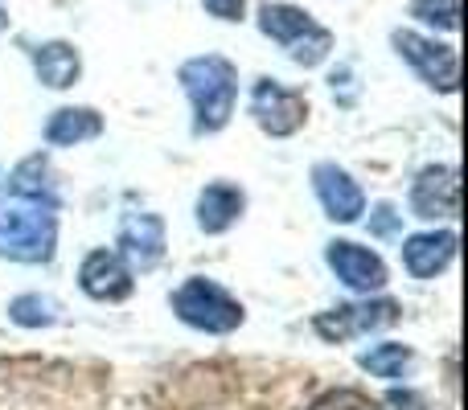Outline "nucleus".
Returning <instances> with one entry per match:
<instances>
[{"instance_id":"f3484780","label":"nucleus","mask_w":468,"mask_h":410,"mask_svg":"<svg viewBox=\"0 0 468 410\" xmlns=\"http://www.w3.org/2000/svg\"><path fill=\"white\" fill-rule=\"evenodd\" d=\"M8 194L25 197V202H37V205H46V209H54L58 205V194H54V181H49L46 156H25V161L13 169V177H8Z\"/></svg>"},{"instance_id":"f257e3e1","label":"nucleus","mask_w":468,"mask_h":410,"mask_svg":"<svg viewBox=\"0 0 468 410\" xmlns=\"http://www.w3.org/2000/svg\"><path fill=\"white\" fill-rule=\"evenodd\" d=\"M181 87H186L189 103H194V131L197 136H214L230 123L234 99H239V70L230 58L222 54H202L181 62L177 70Z\"/></svg>"},{"instance_id":"dca6fc26","label":"nucleus","mask_w":468,"mask_h":410,"mask_svg":"<svg viewBox=\"0 0 468 410\" xmlns=\"http://www.w3.org/2000/svg\"><path fill=\"white\" fill-rule=\"evenodd\" d=\"M95 136H103V115L95 107H58L46 123V140L54 148H70Z\"/></svg>"},{"instance_id":"aec40b11","label":"nucleus","mask_w":468,"mask_h":410,"mask_svg":"<svg viewBox=\"0 0 468 410\" xmlns=\"http://www.w3.org/2000/svg\"><path fill=\"white\" fill-rule=\"evenodd\" d=\"M411 16L423 25L456 33L461 29V0H411Z\"/></svg>"},{"instance_id":"2eb2a0df","label":"nucleus","mask_w":468,"mask_h":410,"mask_svg":"<svg viewBox=\"0 0 468 410\" xmlns=\"http://www.w3.org/2000/svg\"><path fill=\"white\" fill-rule=\"evenodd\" d=\"M242 209H247L242 189L230 185V181H214V185H206L202 197H197V226H202L206 234H222L239 222Z\"/></svg>"},{"instance_id":"9d476101","label":"nucleus","mask_w":468,"mask_h":410,"mask_svg":"<svg viewBox=\"0 0 468 410\" xmlns=\"http://www.w3.org/2000/svg\"><path fill=\"white\" fill-rule=\"evenodd\" d=\"M313 189H316V197H321L324 214H329L333 222H357V217L366 214L362 185H357V181L349 177L341 164H333V161L316 164V169H313Z\"/></svg>"},{"instance_id":"1a4fd4ad","label":"nucleus","mask_w":468,"mask_h":410,"mask_svg":"<svg viewBox=\"0 0 468 410\" xmlns=\"http://www.w3.org/2000/svg\"><path fill=\"white\" fill-rule=\"evenodd\" d=\"M128 271H153L165 258V222L161 214H128L120 222V250Z\"/></svg>"},{"instance_id":"412c9836","label":"nucleus","mask_w":468,"mask_h":410,"mask_svg":"<svg viewBox=\"0 0 468 410\" xmlns=\"http://www.w3.org/2000/svg\"><path fill=\"white\" fill-rule=\"evenodd\" d=\"M313 410H382L374 398H366L362 390H329L313 403Z\"/></svg>"},{"instance_id":"ddd939ff","label":"nucleus","mask_w":468,"mask_h":410,"mask_svg":"<svg viewBox=\"0 0 468 410\" xmlns=\"http://www.w3.org/2000/svg\"><path fill=\"white\" fill-rule=\"evenodd\" d=\"M452 258H456V230L411 234V238L403 242V267L415 279H436Z\"/></svg>"},{"instance_id":"f03ea898","label":"nucleus","mask_w":468,"mask_h":410,"mask_svg":"<svg viewBox=\"0 0 468 410\" xmlns=\"http://www.w3.org/2000/svg\"><path fill=\"white\" fill-rule=\"evenodd\" d=\"M58 250V217L54 209L25 202V197H0V255L13 263H49Z\"/></svg>"},{"instance_id":"7ed1b4c3","label":"nucleus","mask_w":468,"mask_h":410,"mask_svg":"<svg viewBox=\"0 0 468 410\" xmlns=\"http://www.w3.org/2000/svg\"><path fill=\"white\" fill-rule=\"evenodd\" d=\"M259 29L271 41H280L292 62L304 66V70L321 66L324 58L333 54V33L324 29V25H316L313 13H304V8H296V5H283V0H267V5L259 8Z\"/></svg>"},{"instance_id":"a211bd4d","label":"nucleus","mask_w":468,"mask_h":410,"mask_svg":"<svg viewBox=\"0 0 468 410\" xmlns=\"http://www.w3.org/2000/svg\"><path fill=\"white\" fill-rule=\"evenodd\" d=\"M362 362V370L366 373H374V378H403L407 370H411V362H415V353L407 345H399V341H390V345H374L370 353H362L357 357Z\"/></svg>"},{"instance_id":"b1692460","label":"nucleus","mask_w":468,"mask_h":410,"mask_svg":"<svg viewBox=\"0 0 468 410\" xmlns=\"http://www.w3.org/2000/svg\"><path fill=\"white\" fill-rule=\"evenodd\" d=\"M390 403H395L399 410H423V403L415 394H407V390H395V394H390Z\"/></svg>"},{"instance_id":"4468645a","label":"nucleus","mask_w":468,"mask_h":410,"mask_svg":"<svg viewBox=\"0 0 468 410\" xmlns=\"http://www.w3.org/2000/svg\"><path fill=\"white\" fill-rule=\"evenodd\" d=\"M29 62H33V70H37V79L54 90L74 87L82 74V58L70 41H41V46L29 49Z\"/></svg>"},{"instance_id":"20e7f679","label":"nucleus","mask_w":468,"mask_h":410,"mask_svg":"<svg viewBox=\"0 0 468 410\" xmlns=\"http://www.w3.org/2000/svg\"><path fill=\"white\" fill-rule=\"evenodd\" d=\"M173 312H177L189 329H202V332H234L247 321L239 300H234L227 288H218L214 279H202V275L186 279L173 291Z\"/></svg>"},{"instance_id":"9b49d317","label":"nucleus","mask_w":468,"mask_h":410,"mask_svg":"<svg viewBox=\"0 0 468 410\" xmlns=\"http://www.w3.org/2000/svg\"><path fill=\"white\" fill-rule=\"evenodd\" d=\"M324 258H329V267L337 271V279L346 283V288L366 291V296H370V291H382V288H387V263H382L374 250L357 247V242H346V238L329 242Z\"/></svg>"},{"instance_id":"5701e85b","label":"nucleus","mask_w":468,"mask_h":410,"mask_svg":"<svg viewBox=\"0 0 468 410\" xmlns=\"http://www.w3.org/2000/svg\"><path fill=\"white\" fill-rule=\"evenodd\" d=\"M206 8H210V16H218V21H242V5L247 0H202Z\"/></svg>"},{"instance_id":"423d86ee","label":"nucleus","mask_w":468,"mask_h":410,"mask_svg":"<svg viewBox=\"0 0 468 410\" xmlns=\"http://www.w3.org/2000/svg\"><path fill=\"white\" fill-rule=\"evenodd\" d=\"M250 115L267 136H296L308 120V99L275 79H259L250 87Z\"/></svg>"},{"instance_id":"6ab92c4d","label":"nucleus","mask_w":468,"mask_h":410,"mask_svg":"<svg viewBox=\"0 0 468 410\" xmlns=\"http://www.w3.org/2000/svg\"><path fill=\"white\" fill-rule=\"evenodd\" d=\"M8 316L16 324H25V329H46V324L58 321V304L49 296H16L8 304Z\"/></svg>"},{"instance_id":"4be33fe9","label":"nucleus","mask_w":468,"mask_h":410,"mask_svg":"<svg viewBox=\"0 0 468 410\" xmlns=\"http://www.w3.org/2000/svg\"><path fill=\"white\" fill-rule=\"evenodd\" d=\"M399 226H403V214H395V205H390V202L374 205V214H370V230L378 234V238H395Z\"/></svg>"},{"instance_id":"f8f14e48","label":"nucleus","mask_w":468,"mask_h":410,"mask_svg":"<svg viewBox=\"0 0 468 410\" xmlns=\"http://www.w3.org/2000/svg\"><path fill=\"white\" fill-rule=\"evenodd\" d=\"M79 283L90 300H103V304H120V300L132 296V271L115 250H90L82 258Z\"/></svg>"},{"instance_id":"0eeeda50","label":"nucleus","mask_w":468,"mask_h":410,"mask_svg":"<svg viewBox=\"0 0 468 410\" xmlns=\"http://www.w3.org/2000/svg\"><path fill=\"white\" fill-rule=\"evenodd\" d=\"M395 321H399V300H366V304L329 308V312H321L313 321V329L324 341H349V337H362V332L387 329Z\"/></svg>"},{"instance_id":"6e6552de","label":"nucleus","mask_w":468,"mask_h":410,"mask_svg":"<svg viewBox=\"0 0 468 410\" xmlns=\"http://www.w3.org/2000/svg\"><path fill=\"white\" fill-rule=\"evenodd\" d=\"M415 217H456L461 214V169L456 164H431L411 185Z\"/></svg>"},{"instance_id":"39448f33","label":"nucleus","mask_w":468,"mask_h":410,"mask_svg":"<svg viewBox=\"0 0 468 410\" xmlns=\"http://www.w3.org/2000/svg\"><path fill=\"white\" fill-rule=\"evenodd\" d=\"M390 41H395L399 58H407L428 87L444 90V95H456V87H461V58H456L452 46H440V41L420 37V33H411V29H395Z\"/></svg>"}]
</instances>
